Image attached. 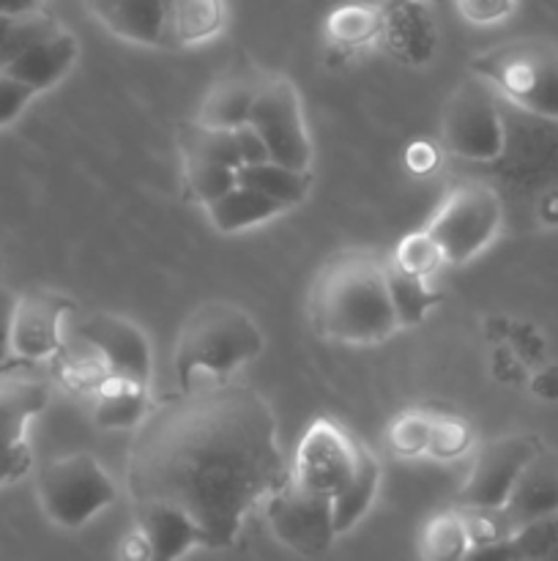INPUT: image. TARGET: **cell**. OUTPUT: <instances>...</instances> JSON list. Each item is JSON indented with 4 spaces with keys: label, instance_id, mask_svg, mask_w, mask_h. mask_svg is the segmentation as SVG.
<instances>
[{
    "label": "cell",
    "instance_id": "cell-1",
    "mask_svg": "<svg viewBox=\"0 0 558 561\" xmlns=\"http://www.w3.org/2000/svg\"><path fill=\"white\" fill-rule=\"evenodd\" d=\"M288 477L271 403L235 381L159 400L126 453L131 510H178L200 529L208 551L235 546L252 510Z\"/></svg>",
    "mask_w": 558,
    "mask_h": 561
},
{
    "label": "cell",
    "instance_id": "cell-2",
    "mask_svg": "<svg viewBox=\"0 0 558 561\" xmlns=\"http://www.w3.org/2000/svg\"><path fill=\"white\" fill-rule=\"evenodd\" d=\"M306 305L315 332L334 343L377 345L399 332L386 261L372 250H342L323 261Z\"/></svg>",
    "mask_w": 558,
    "mask_h": 561
},
{
    "label": "cell",
    "instance_id": "cell-3",
    "mask_svg": "<svg viewBox=\"0 0 558 561\" xmlns=\"http://www.w3.org/2000/svg\"><path fill=\"white\" fill-rule=\"evenodd\" d=\"M260 327L235 301H202L186 316L175 343V376L181 389L230 381L235 370L263 354Z\"/></svg>",
    "mask_w": 558,
    "mask_h": 561
},
{
    "label": "cell",
    "instance_id": "cell-4",
    "mask_svg": "<svg viewBox=\"0 0 558 561\" xmlns=\"http://www.w3.org/2000/svg\"><path fill=\"white\" fill-rule=\"evenodd\" d=\"M470 75L481 77L501 102L539 118L558 121V44L545 38H514L476 55L470 60Z\"/></svg>",
    "mask_w": 558,
    "mask_h": 561
},
{
    "label": "cell",
    "instance_id": "cell-5",
    "mask_svg": "<svg viewBox=\"0 0 558 561\" xmlns=\"http://www.w3.org/2000/svg\"><path fill=\"white\" fill-rule=\"evenodd\" d=\"M36 496L60 529H82L118 499V485L91 453H74L42 466Z\"/></svg>",
    "mask_w": 558,
    "mask_h": 561
},
{
    "label": "cell",
    "instance_id": "cell-6",
    "mask_svg": "<svg viewBox=\"0 0 558 561\" xmlns=\"http://www.w3.org/2000/svg\"><path fill=\"white\" fill-rule=\"evenodd\" d=\"M425 230L441 250L443 263L463 266L496 241L501 230V201L496 190L485 184H460L446 192Z\"/></svg>",
    "mask_w": 558,
    "mask_h": 561
},
{
    "label": "cell",
    "instance_id": "cell-7",
    "mask_svg": "<svg viewBox=\"0 0 558 561\" xmlns=\"http://www.w3.org/2000/svg\"><path fill=\"white\" fill-rule=\"evenodd\" d=\"M443 146L468 162H492L507 148L501 96L481 77L468 75L446 99L441 118Z\"/></svg>",
    "mask_w": 558,
    "mask_h": 561
},
{
    "label": "cell",
    "instance_id": "cell-8",
    "mask_svg": "<svg viewBox=\"0 0 558 561\" xmlns=\"http://www.w3.org/2000/svg\"><path fill=\"white\" fill-rule=\"evenodd\" d=\"M246 124L263 137L271 162L310 173L312 137L306 129L301 93L284 75H266Z\"/></svg>",
    "mask_w": 558,
    "mask_h": 561
},
{
    "label": "cell",
    "instance_id": "cell-9",
    "mask_svg": "<svg viewBox=\"0 0 558 561\" xmlns=\"http://www.w3.org/2000/svg\"><path fill=\"white\" fill-rule=\"evenodd\" d=\"M361 444L328 416H317L301 436L290 477L323 499H337L356 474Z\"/></svg>",
    "mask_w": 558,
    "mask_h": 561
},
{
    "label": "cell",
    "instance_id": "cell-10",
    "mask_svg": "<svg viewBox=\"0 0 558 561\" xmlns=\"http://www.w3.org/2000/svg\"><path fill=\"white\" fill-rule=\"evenodd\" d=\"M263 510L271 535L299 557H323L337 540L332 499L310 493L293 477L266 499Z\"/></svg>",
    "mask_w": 558,
    "mask_h": 561
},
{
    "label": "cell",
    "instance_id": "cell-11",
    "mask_svg": "<svg viewBox=\"0 0 558 561\" xmlns=\"http://www.w3.org/2000/svg\"><path fill=\"white\" fill-rule=\"evenodd\" d=\"M49 383L25 373H0V485L22 480L33 466L27 427L47 409Z\"/></svg>",
    "mask_w": 558,
    "mask_h": 561
},
{
    "label": "cell",
    "instance_id": "cell-12",
    "mask_svg": "<svg viewBox=\"0 0 558 561\" xmlns=\"http://www.w3.org/2000/svg\"><path fill=\"white\" fill-rule=\"evenodd\" d=\"M542 444L531 436H498L479 444L474 453L468 480L457 496V507L503 510L520 471L525 469Z\"/></svg>",
    "mask_w": 558,
    "mask_h": 561
},
{
    "label": "cell",
    "instance_id": "cell-13",
    "mask_svg": "<svg viewBox=\"0 0 558 561\" xmlns=\"http://www.w3.org/2000/svg\"><path fill=\"white\" fill-rule=\"evenodd\" d=\"M77 340L91 345L102 362L107 365L109 376L129 378V381L151 383V345L142 329L129 318L113 316V312H93L82 318L77 327Z\"/></svg>",
    "mask_w": 558,
    "mask_h": 561
},
{
    "label": "cell",
    "instance_id": "cell-14",
    "mask_svg": "<svg viewBox=\"0 0 558 561\" xmlns=\"http://www.w3.org/2000/svg\"><path fill=\"white\" fill-rule=\"evenodd\" d=\"M85 5L113 36L140 47L170 49L173 0H85Z\"/></svg>",
    "mask_w": 558,
    "mask_h": 561
},
{
    "label": "cell",
    "instance_id": "cell-15",
    "mask_svg": "<svg viewBox=\"0 0 558 561\" xmlns=\"http://www.w3.org/2000/svg\"><path fill=\"white\" fill-rule=\"evenodd\" d=\"M501 513L512 531L558 515V453L545 447L536 449L534 458L520 471Z\"/></svg>",
    "mask_w": 558,
    "mask_h": 561
},
{
    "label": "cell",
    "instance_id": "cell-16",
    "mask_svg": "<svg viewBox=\"0 0 558 561\" xmlns=\"http://www.w3.org/2000/svg\"><path fill=\"white\" fill-rule=\"evenodd\" d=\"M71 310L69 301L58 296L36 294L16 299L14 321H11V351L27 359H44L60 348L63 318Z\"/></svg>",
    "mask_w": 558,
    "mask_h": 561
},
{
    "label": "cell",
    "instance_id": "cell-17",
    "mask_svg": "<svg viewBox=\"0 0 558 561\" xmlns=\"http://www.w3.org/2000/svg\"><path fill=\"white\" fill-rule=\"evenodd\" d=\"M268 71L260 69H233L228 75L219 77L211 88H208L206 99L197 113V124L208 126V129H224L233 131L249 121V110L255 104L257 91H260L263 80Z\"/></svg>",
    "mask_w": 558,
    "mask_h": 561
},
{
    "label": "cell",
    "instance_id": "cell-18",
    "mask_svg": "<svg viewBox=\"0 0 558 561\" xmlns=\"http://www.w3.org/2000/svg\"><path fill=\"white\" fill-rule=\"evenodd\" d=\"M77 55H80V44H77L74 33H69L60 25L58 31H53L42 42L33 44L27 53H22L3 75L14 77V80H20L31 91L42 93L58 85L69 75L71 66L77 64Z\"/></svg>",
    "mask_w": 558,
    "mask_h": 561
},
{
    "label": "cell",
    "instance_id": "cell-19",
    "mask_svg": "<svg viewBox=\"0 0 558 561\" xmlns=\"http://www.w3.org/2000/svg\"><path fill=\"white\" fill-rule=\"evenodd\" d=\"M383 9V5H381ZM377 42L408 66H425L435 55V22L419 0L383 9V27Z\"/></svg>",
    "mask_w": 558,
    "mask_h": 561
},
{
    "label": "cell",
    "instance_id": "cell-20",
    "mask_svg": "<svg viewBox=\"0 0 558 561\" xmlns=\"http://www.w3.org/2000/svg\"><path fill=\"white\" fill-rule=\"evenodd\" d=\"M137 531L146 537L151 561H181L191 548H202V535L184 513L170 507L135 510Z\"/></svg>",
    "mask_w": 558,
    "mask_h": 561
},
{
    "label": "cell",
    "instance_id": "cell-21",
    "mask_svg": "<svg viewBox=\"0 0 558 561\" xmlns=\"http://www.w3.org/2000/svg\"><path fill=\"white\" fill-rule=\"evenodd\" d=\"M148 387L120 376H104L96 389L93 420L104 431H137L148 414Z\"/></svg>",
    "mask_w": 558,
    "mask_h": 561
},
{
    "label": "cell",
    "instance_id": "cell-22",
    "mask_svg": "<svg viewBox=\"0 0 558 561\" xmlns=\"http://www.w3.org/2000/svg\"><path fill=\"white\" fill-rule=\"evenodd\" d=\"M228 25L224 0H173L170 5V49L200 47Z\"/></svg>",
    "mask_w": 558,
    "mask_h": 561
},
{
    "label": "cell",
    "instance_id": "cell-23",
    "mask_svg": "<svg viewBox=\"0 0 558 561\" xmlns=\"http://www.w3.org/2000/svg\"><path fill=\"white\" fill-rule=\"evenodd\" d=\"M206 214L208 222H211L219 233H244V230L271 222V219L282 217V214L288 211H284L279 203L260 195V192L235 184L228 195H222L219 201H213L211 206H206Z\"/></svg>",
    "mask_w": 558,
    "mask_h": 561
},
{
    "label": "cell",
    "instance_id": "cell-24",
    "mask_svg": "<svg viewBox=\"0 0 558 561\" xmlns=\"http://www.w3.org/2000/svg\"><path fill=\"white\" fill-rule=\"evenodd\" d=\"M377 488H381V463L372 455L370 447L361 444L359 453V466H356L353 480L345 485V491L339 493L332 502L334 513V531L339 535H348L367 513H370L372 502L377 496Z\"/></svg>",
    "mask_w": 558,
    "mask_h": 561
},
{
    "label": "cell",
    "instance_id": "cell-25",
    "mask_svg": "<svg viewBox=\"0 0 558 561\" xmlns=\"http://www.w3.org/2000/svg\"><path fill=\"white\" fill-rule=\"evenodd\" d=\"M239 184L246 190H255L266 195L268 201L279 203L284 211L301 206L312 190V173H301V170L282 168L277 162L252 164V168L239 170Z\"/></svg>",
    "mask_w": 558,
    "mask_h": 561
},
{
    "label": "cell",
    "instance_id": "cell-26",
    "mask_svg": "<svg viewBox=\"0 0 558 561\" xmlns=\"http://www.w3.org/2000/svg\"><path fill=\"white\" fill-rule=\"evenodd\" d=\"M386 279H388V296H392L394 316H397L399 329L419 327L425 318L430 316L432 307L441 301V294L430 285V279L410 277V274L399 272L386 261Z\"/></svg>",
    "mask_w": 558,
    "mask_h": 561
},
{
    "label": "cell",
    "instance_id": "cell-27",
    "mask_svg": "<svg viewBox=\"0 0 558 561\" xmlns=\"http://www.w3.org/2000/svg\"><path fill=\"white\" fill-rule=\"evenodd\" d=\"M383 27V9L381 5H364V3H348L339 5L328 14L326 33L337 47L356 49L364 44L377 42Z\"/></svg>",
    "mask_w": 558,
    "mask_h": 561
},
{
    "label": "cell",
    "instance_id": "cell-28",
    "mask_svg": "<svg viewBox=\"0 0 558 561\" xmlns=\"http://www.w3.org/2000/svg\"><path fill=\"white\" fill-rule=\"evenodd\" d=\"M178 148L181 159H202V162L241 170V157L233 131L208 129V126H200L197 121H189V124L178 129Z\"/></svg>",
    "mask_w": 558,
    "mask_h": 561
},
{
    "label": "cell",
    "instance_id": "cell-29",
    "mask_svg": "<svg viewBox=\"0 0 558 561\" xmlns=\"http://www.w3.org/2000/svg\"><path fill=\"white\" fill-rule=\"evenodd\" d=\"M470 551L468 531L457 510L438 513L421 531V559L425 561H463Z\"/></svg>",
    "mask_w": 558,
    "mask_h": 561
},
{
    "label": "cell",
    "instance_id": "cell-30",
    "mask_svg": "<svg viewBox=\"0 0 558 561\" xmlns=\"http://www.w3.org/2000/svg\"><path fill=\"white\" fill-rule=\"evenodd\" d=\"M184 184L191 201L206 208L222 195H228L239 184V170H230L224 164L202 162V159H184Z\"/></svg>",
    "mask_w": 558,
    "mask_h": 561
},
{
    "label": "cell",
    "instance_id": "cell-31",
    "mask_svg": "<svg viewBox=\"0 0 558 561\" xmlns=\"http://www.w3.org/2000/svg\"><path fill=\"white\" fill-rule=\"evenodd\" d=\"M474 449V431L468 422L457 414H438L432 411L430 444H427V458L432 460H457Z\"/></svg>",
    "mask_w": 558,
    "mask_h": 561
},
{
    "label": "cell",
    "instance_id": "cell-32",
    "mask_svg": "<svg viewBox=\"0 0 558 561\" xmlns=\"http://www.w3.org/2000/svg\"><path fill=\"white\" fill-rule=\"evenodd\" d=\"M432 431V411H403L386 431V444L394 458H419L427 455Z\"/></svg>",
    "mask_w": 558,
    "mask_h": 561
},
{
    "label": "cell",
    "instance_id": "cell-33",
    "mask_svg": "<svg viewBox=\"0 0 558 561\" xmlns=\"http://www.w3.org/2000/svg\"><path fill=\"white\" fill-rule=\"evenodd\" d=\"M58 22L47 14V11H36V14H25V16H16L11 22L9 33H5L3 44H0V71L9 69L22 53L33 47L36 42H42L44 36H49L53 31H58Z\"/></svg>",
    "mask_w": 558,
    "mask_h": 561
},
{
    "label": "cell",
    "instance_id": "cell-34",
    "mask_svg": "<svg viewBox=\"0 0 558 561\" xmlns=\"http://www.w3.org/2000/svg\"><path fill=\"white\" fill-rule=\"evenodd\" d=\"M392 266L410 274V277L430 279L443 266V255L435 241L427 236V230H416V233H408L399 241L392 255Z\"/></svg>",
    "mask_w": 558,
    "mask_h": 561
},
{
    "label": "cell",
    "instance_id": "cell-35",
    "mask_svg": "<svg viewBox=\"0 0 558 561\" xmlns=\"http://www.w3.org/2000/svg\"><path fill=\"white\" fill-rule=\"evenodd\" d=\"M463 518L465 531H468L470 548L476 546H492V542H503L514 535L509 520L503 518L501 510H476V507H454Z\"/></svg>",
    "mask_w": 558,
    "mask_h": 561
},
{
    "label": "cell",
    "instance_id": "cell-36",
    "mask_svg": "<svg viewBox=\"0 0 558 561\" xmlns=\"http://www.w3.org/2000/svg\"><path fill=\"white\" fill-rule=\"evenodd\" d=\"M518 0H457L460 14L474 25H496L514 11Z\"/></svg>",
    "mask_w": 558,
    "mask_h": 561
},
{
    "label": "cell",
    "instance_id": "cell-37",
    "mask_svg": "<svg viewBox=\"0 0 558 561\" xmlns=\"http://www.w3.org/2000/svg\"><path fill=\"white\" fill-rule=\"evenodd\" d=\"M33 96H36V91L0 71V126L11 124L31 104Z\"/></svg>",
    "mask_w": 558,
    "mask_h": 561
},
{
    "label": "cell",
    "instance_id": "cell-38",
    "mask_svg": "<svg viewBox=\"0 0 558 561\" xmlns=\"http://www.w3.org/2000/svg\"><path fill=\"white\" fill-rule=\"evenodd\" d=\"M233 137H235V146H239L241 168H252V164L271 162V157H268L266 142H263V137L257 135V131L252 129L249 124H244V126H239V129H233Z\"/></svg>",
    "mask_w": 558,
    "mask_h": 561
},
{
    "label": "cell",
    "instance_id": "cell-39",
    "mask_svg": "<svg viewBox=\"0 0 558 561\" xmlns=\"http://www.w3.org/2000/svg\"><path fill=\"white\" fill-rule=\"evenodd\" d=\"M16 299L5 288H0V365L11 354V321H14Z\"/></svg>",
    "mask_w": 558,
    "mask_h": 561
},
{
    "label": "cell",
    "instance_id": "cell-40",
    "mask_svg": "<svg viewBox=\"0 0 558 561\" xmlns=\"http://www.w3.org/2000/svg\"><path fill=\"white\" fill-rule=\"evenodd\" d=\"M512 540V537H509ZM503 540V542H492V546H476L470 548L468 557L463 561H514V548L512 542Z\"/></svg>",
    "mask_w": 558,
    "mask_h": 561
},
{
    "label": "cell",
    "instance_id": "cell-41",
    "mask_svg": "<svg viewBox=\"0 0 558 561\" xmlns=\"http://www.w3.org/2000/svg\"><path fill=\"white\" fill-rule=\"evenodd\" d=\"M120 559L124 561H151V553H148V542L140 531H131L124 542H120Z\"/></svg>",
    "mask_w": 558,
    "mask_h": 561
},
{
    "label": "cell",
    "instance_id": "cell-42",
    "mask_svg": "<svg viewBox=\"0 0 558 561\" xmlns=\"http://www.w3.org/2000/svg\"><path fill=\"white\" fill-rule=\"evenodd\" d=\"M44 0H0V16H25L42 11Z\"/></svg>",
    "mask_w": 558,
    "mask_h": 561
},
{
    "label": "cell",
    "instance_id": "cell-43",
    "mask_svg": "<svg viewBox=\"0 0 558 561\" xmlns=\"http://www.w3.org/2000/svg\"><path fill=\"white\" fill-rule=\"evenodd\" d=\"M539 561H558V515L553 518L550 540H547V546H545V551H542Z\"/></svg>",
    "mask_w": 558,
    "mask_h": 561
},
{
    "label": "cell",
    "instance_id": "cell-44",
    "mask_svg": "<svg viewBox=\"0 0 558 561\" xmlns=\"http://www.w3.org/2000/svg\"><path fill=\"white\" fill-rule=\"evenodd\" d=\"M14 20H16V16H0V44H3L5 33H9L11 22H14Z\"/></svg>",
    "mask_w": 558,
    "mask_h": 561
},
{
    "label": "cell",
    "instance_id": "cell-45",
    "mask_svg": "<svg viewBox=\"0 0 558 561\" xmlns=\"http://www.w3.org/2000/svg\"><path fill=\"white\" fill-rule=\"evenodd\" d=\"M405 3H414V0H386L383 9H394V5H405Z\"/></svg>",
    "mask_w": 558,
    "mask_h": 561
},
{
    "label": "cell",
    "instance_id": "cell-46",
    "mask_svg": "<svg viewBox=\"0 0 558 561\" xmlns=\"http://www.w3.org/2000/svg\"><path fill=\"white\" fill-rule=\"evenodd\" d=\"M0 274H3V261H0Z\"/></svg>",
    "mask_w": 558,
    "mask_h": 561
}]
</instances>
